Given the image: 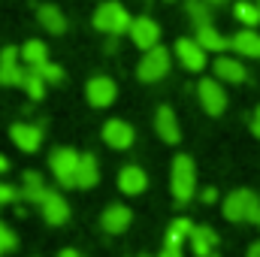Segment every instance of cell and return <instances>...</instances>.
<instances>
[{"mask_svg":"<svg viewBox=\"0 0 260 257\" xmlns=\"http://www.w3.org/2000/svg\"><path fill=\"white\" fill-rule=\"evenodd\" d=\"M197 94H200V103H203V109H206L209 115H221V112L227 109V94H224L221 82H215V79H200Z\"/></svg>","mask_w":260,"mask_h":257,"instance_id":"9","label":"cell"},{"mask_svg":"<svg viewBox=\"0 0 260 257\" xmlns=\"http://www.w3.org/2000/svg\"><path fill=\"white\" fill-rule=\"evenodd\" d=\"M18 194H21V200L24 203H34V206H43V200L49 197V188H46V182H43V176L40 173H24V179H21V188H18Z\"/></svg>","mask_w":260,"mask_h":257,"instance_id":"18","label":"cell"},{"mask_svg":"<svg viewBox=\"0 0 260 257\" xmlns=\"http://www.w3.org/2000/svg\"><path fill=\"white\" fill-rule=\"evenodd\" d=\"M58 257H79V251H73V248H64V251H61Z\"/></svg>","mask_w":260,"mask_h":257,"instance_id":"37","label":"cell"},{"mask_svg":"<svg viewBox=\"0 0 260 257\" xmlns=\"http://www.w3.org/2000/svg\"><path fill=\"white\" fill-rule=\"evenodd\" d=\"M257 6H260V0H257Z\"/></svg>","mask_w":260,"mask_h":257,"instance_id":"42","label":"cell"},{"mask_svg":"<svg viewBox=\"0 0 260 257\" xmlns=\"http://www.w3.org/2000/svg\"><path fill=\"white\" fill-rule=\"evenodd\" d=\"M79 151L76 148H55L52 154H49V167H52V176L58 179V185L61 188H79Z\"/></svg>","mask_w":260,"mask_h":257,"instance_id":"3","label":"cell"},{"mask_svg":"<svg viewBox=\"0 0 260 257\" xmlns=\"http://www.w3.org/2000/svg\"><path fill=\"white\" fill-rule=\"evenodd\" d=\"M157 257H182V248H173V245H164Z\"/></svg>","mask_w":260,"mask_h":257,"instance_id":"33","label":"cell"},{"mask_svg":"<svg viewBox=\"0 0 260 257\" xmlns=\"http://www.w3.org/2000/svg\"><path fill=\"white\" fill-rule=\"evenodd\" d=\"M106 52L112 55V52H118V37H109V43H106Z\"/></svg>","mask_w":260,"mask_h":257,"instance_id":"35","label":"cell"},{"mask_svg":"<svg viewBox=\"0 0 260 257\" xmlns=\"http://www.w3.org/2000/svg\"><path fill=\"white\" fill-rule=\"evenodd\" d=\"M233 12H236V18H239L242 24H248V27L260 24V6L257 3H251V0H236Z\"/></svg>","mask_w":260,"mask_h":257,"instance_id":"28","label":"cell"},{"mask_svg":"<svg viewBox=\"0 0 260 257\" xmlns=\"http://www.w3.org/2000/svg\"><path fill=\"white\" fill-rule=\"evenodd\" d=\"M40 209H43V218H46L52 227H61V224L70 221V203H67L58 191L49 194V197L43 200V206H40Z\"/></svg>","mask_w":260,"mask_h":257,"instance_id":"15","label":"cell"},{"mask_svg":"<svg viewBox=\"0 0 260 257\" xmlns=\"http://www.w3.org/2000/svg\"><path fill=\"white\" fill-rule=\"evenodd\" d=\"M6 170H9V160H6V157L0 154V173H6Z\"/></svg>","mask_w":260,"mask_h":257,"instance_id":"38","label":"cell"},{"mask_svg":"<svg viewBox=\"0 0 260 257\" xmlns=\"http://www.w3.org/2000/svg\"><path fill=\"white\" fill-rule=\"evenodd\" d=\"M9 136H12V142H15L21 151H27V154L43 145V127H40V124H30V121H15V124L9 127Z\"/></svg>","mask_w":260,"mask_h":257,"instance_id":"11","label":"cell"},{"mask_svg":"<svg viewBox=\"0 0 260 257\" xmlns=\"http://www.w3.org/2000/svg\"><path fill=\"white\" fill-rule=\"evenodd\" d=\"M251 133L260 139V106L254 109V115H251Z\"/></svg>","mask_w":260,"mask_h":257,"instance_id":"32","label":"cell"},{"mask_svg":"<svg viewBox=\"0 0 260 257\" xmlns=\"http://www.w3.org/2000/svg\"><path fill=\"white\" fill-rule=\"evenodd\" d=\"M170 64H173L170 49L154 46V49H148V52L142 55V61L136 67V76H139L142 82H160V79L170 73Z\"/></svg>","mask_w":260,"mask_h":257,"instance_id":"5","label":"cell"},{"mask_svg":"<svg viewBox=\"0 0 260 257\" xmlns=\"http://www.w3.org/2000/svg\"><path fill=\"white\" fill-rule=\"evenodd\" d=\"M15 245H18V239H15V233L0 221V254H9V251H15Z\"/></svg>","mask_w":260,"mask_h":257,"instance_id":"29","label":"cell"},{"mask_svg":"<svg viewBox=\"0 0 260 257\" xmlns=\"http://www.w3.org/2000/svg\"><path fill=\"white\" fill-rule=\"evenodd\" d=\"M130 24H133V18L127 15V9H124L118 0H106V3H100L97 12H94V27H97L100 34H106V37H121V34H127Z\"/></svg>","mask_w":260,"mask_h":257,"instance_id":"1","label":"cell"},{"mask_svg":"<svg viewBox=\"0 0 260 257\" xmlns=\"http://www.w3.org/2000/svg\"><path fill=\"white\" fill-rule=\"evenodd\" d=\"M130 221H133V212H130L127 206H106V212L100 215V227L106 230V233H124L130 227Z\"/></svg>","mask_w":260,"mask_h":257,"instance_id":"16","label":"cell"},{"mask_svg":"<svg viewBox=\"0 0 260 257\" xmlns=\"http://www.w3.org/2000/svg\"><path fill=\"white\" fill-rule=\"evenodd\" d=\"M154 130H157V136H160L164 142H170V145H176V142L182 139L179 118H176V112H173L170 106H160V109H157V115H154Z\"/></svg>","mask_w":260,"mask_h":257,"instance_id":"12","label":"cell"},{"mask_svg":"<svg viewBox=\"0 0 260 257\" xmlns=\"http://www.w3.org/2000/svg\"><path fill=\"white\" fill-rule=\"evenodd\" d=\"M118 188L121 194H130V197H136V194H142L148 188V176H145V170H139V167H121V173H118Z\"/></svg>","mask_w":260,"mask_h":257,"instance_id":"17","label":"cell"},{"mask_svg":"<svg viewBox=\"0 0 260 257\" xmlns=\"http://www.w3.org/2000/svg\"><path fill=\"white\" fill-rule=\"evenodd\" d=\"M194 227H197V224H191L188 218H176V221L170 224V230H167V239H164V245L182 248V242H188V239H191Z\"/></svg>","mask_w":260,"mask_h":257,"instance_id":"25","label":"cell"},{"mask_svg":"<svg viewBox=\"0 0 260 257\" xmlns=\"http://www.w3.org/2000/svg\"><path fill=\"white\" fill-rule=\"evenodd\" d=\"M245 257H260V242H254V245L248 248V254H245Z\"/></svg>","mask_w":260,"mask_h":257,"instance_id":"36","label":"cell"},{"mask_svg":"<svg viewBox=\"0 0 260 257\" xmlns=\"http://www.w3.org/2000/svg\"><path fill=\"white\" fill-rule=\"evenodd\" d=\"M257 215H260V200L254 191L239 188V191L227 194V200H224V218L227 221H254L257 224Z\"/></svg>","mask_w":260,"mask_h":257,"instance_id":"4","label":"cell"},{"mask_svg":"<svg viewBox=\"0 0 260 257\" xmlns=\"http://www.w3.org/2000/svg\"><path fill=\"white\" fill-rule=\"evenodd\" d=\"M215 200H218V191L215 188H206L203 191V203H215Z\"/></svg>","mask_w":260,"mask_h":257,"instance_id":"34","label":"cell"},{"mask_svg":"<svg viewBox=\"0 0 260 257\" xmlns=\"http://www.w3.org/2000/svg\"><path fill=\"white\" fill-rule=\"evenodd\" d=\"M185 9H188V15H191V21H194L197 27L200 24H212V3L209 0H185Z\"/></svg>","mask_w":260,"mask_h":257,"instance_id":"26","label":"cell"},{"mask_svg":"<svg viewBox=\"0 0 260 257\" xmlns=\"http://www.w3.org/2000/svg\"><path fill=\"white\" fill-rule=\"evenodd\" d=\"M188 242H191V248H194V254H197V257H212L221 239H218L215 227H209V224H197Z\"/></svg>","mask_w":260,"mask_h":257,"instance_id":"14","label":"cell"},{"mask_svg":"<svg viewBox=\"0 0 260 257\" xmlns=\"http://www.w3.org/2000/svg\"><path fill=\"white\" fill-rule=\"evenodd\" d=\"M170 188H173V197L179 206L191 203V197L197 191V167L188 154H176L173 160V179H170Z\"/></svg>","mask_w":260,"mask_h":257,"instance_id":"2","label":"cell"},{"mask_svg":"<svg viewBox=\"0 0 260 257\" xmlns=\"http://www.w3.org/2000/svg\"><path fill=\"white\" fill-rule=\"evenodd\" d=\"M212 257H215V254H212Z\"/></svg>","mask_w":260,"mask_h":257,"instance_id":"43","label":"cell"},{"mask_svg":"<svg viewBox=\"0 0 260 257\" xmlns=\"http://www.w3.org/2000/svg\"><path fill=\"white\" fill-rule=\"evenodd\" d=\"M133 127H130L127 121H121V118H112V121H106L103 124V139H106V145H112V148H130L133 145Z\"/></svg>","mask_w":260,"mask_h":257,"instance_id":"13","label":"cell"},{"mask_svg":"<svg viewBox=\"0 0 260 257\" xmlns=\"http://www.w3.org/2000/svg\"><path fill=\"white\" fill-rule=\"evenodd\" d=\"M194 40L206 49V52H224V49H230V40H227L215 24H200Z\"/></svg>","mask_w":260,"mask_h":257,"instance_id":"21","label":"cell"},{"mask_svg":"<svg viewBox=\"0 0 260 257\" xmlns=\"http://www.w3.org/2000/svg\"><path fill=\"white\" fill-rule=\"evenodd\" d=\"M215 76H218L221 82H230V85H239V82L248 79L245 67L239 64L236 58H218V61H215Z\"/></svg>","mask_w":260,"mask_h":257,"instance_id":"23","label":"cell"},{"mask_svg":"<svg viewBox=\"0 0 260 257\" xmlns=\"http://www.w3.org/2000/svg\"><path fill=\"white\" fill-rule=\"evenodd\" d=\"M37 21H40L49 34H55V37H61V34L67 30L64 12H61L55 3H40V6H37Z\"/></svg>","mask_w":260,"mask_h":257,"instance_id":"20","label":"cell"},{"mask_svg":"<svg viewBox=\"0 0 260 257\" xmlns=\"http://www.w3.org/2000/svg\"><path fill=\"white\" fill-rule=\"evenodd\" d=\"M257 227H260V215H257Z\"/></svg>","mask_w":260,"mask_h":257,"instance_id":"41","label":"cell"},{"mask_svg":"<svg viewBox=\"0 0 260 257\" xmlns=\"http://www.w3.org/2000/svg\"><path fill=\"white\" fill-rule=\"evenodd\" d=\"M136 257H154V254H136Z\"/></svg>","mask_w":260,"mask_h":257,"instance_id":"40","label":"cell"},{"mask_svg":"<svg viewBox=\"0 0 260 257\" xmlns=\"http://www.w3.org/2000/svg\"><path fill=\"white\" fill-rule=\"evenodd\" d=\"M100 182V164L91 151H85L79 157V188H94Z\"/></svg>","mask_w":260,"mask_h":257,"instance_id":"24","label":"cell"},{"mask_svg":"<svg viewBox=\"0 0 260 257\" xmlns=\"http://www.w3.org/2000/svg\"><path fill=\"white\" fill-rule=\"evenodd\" d=\"M130 40H133V46L136 49H154L157 46V40H160V24L154 21V18H148V15H139V18H133V24H130Z\"/></svg>","mask_w":260,"mask_h":257,"instance_id":"8","label":"cell"},{"mask_svg":"<svg viewBox=\"0 0 260 257\" xmlns=\"http://www.w3.org/2000/svg\"><path fill=\"white\" fill-rule=\"evenodd\" d=\"M40 73H43V79L46 82H52V85H58L61 79H64V70L58 64H46V67H40Z\"/></svg>","mask_w":260,"mask_h":257,"instance_id":"30","label":"cell"},{"mask_svg":"<svg viewBox=\"0 0 260 257\" xmlns=\"http://www.w3.org/2000/svg\"><path fill=\"white\" fill-rule=\"evenodd\" d=\"M85 97H88L91 106L106 109V106L115 103V97H118V85H115L109 76H94V79L88 82V88H85Z\"/></svg>","mask_w":260,"mask_h":257,"instance_id":"7","label":"cell"},{"mask_svg":"<svg viewBox=\"0 0 260 257\" xmlns=\"http://www.w3.org/2000/svg\"><path fill=\"white\" fill-rule=\"evenodd\" d=\"M21 61H24V67H30V70L46 67L49 64V46L43 40H27L21 46Z\"/></svg>","mask_w":260,"mask_h":257,"instance_id":"22","label":"cell"},{"mask_svg":"<svg viewBox=\"0 0 260 257\" xmlns=\"http://www.w3.org/2000/svg\"><path fill=\"white\" fill-rule=\"evenodd\" d=\"M230 49L242 58H260V34L254 27L239 30L236 37H230Z\"/></svg>","mask_w":260,"mask_h":257,"instance_id":"19","label":"cell"},{"mask_svg":"<svg viewBox=\"0 0 260 257\" xmlns=\"http://www.w3.org/2000/svg\"><path fill=\"white\" fill-rule=\"evenodd\" d=\"M209 3H212V6H224L227 0H209Z\"/></svg>","mask_w":260,"mask_h":257,"instance_id":"39","label":"cell"},{"mask_svg":"<svg viewBox=\"0 0 260 257\" xmlns=\"http://www.w3.org/2000/svg\"><path fill=\"white\" fill-rule=\"evenodd\" d=\"M173 49H176V55H179L182 67H188L191 73H203V70H206V49H203L197 40L182 37V40H176Z\"/></svg>","mask_w":260,"mask_h":257,"instance_id":"10","label":"cell"},{"mask_svg":"<svg viewBox=\"0 0 260 257\" xmlns=\"http://www.w3.org/2000/svg\"><path fill=\"white\" fill-rule=\"evenodd\" d=\"M27 67L21 61V49L18 46H6L0 52V85H24Z\"/></svg>","mask_w":260,"mask_h":257,"instance_id":"6","label":"cell"},{"mask_svg":"<svg viewBox=\"0 0 260 257\" xmlns=\"http://www.w3.org/2000/svg\"><path fill=\"white\" fill-rule=\"evenodd\" d=\"M15 200H21L18 188H12V185H3V182H0V206H12Z\"/></svg>","mask_w":260,"mask_h":257,"instance_id":"31","label":"cell"},{"mask_svg":"<svg viewBox=\"0 0 260 257\" xmlns=\"http://www.w3.org/2000/svg\"><path fill=\"white\" fill-rule=\"evenodd\" d=\"M46 85H49V82L43 79V73L27 67V76H24V85H21V88L27 91V97H30V100H43V97H46Z\"/></svg>","mask_w":260,"mask_h":257,"instance_id":"27","label":"cell"}]
</instances>
